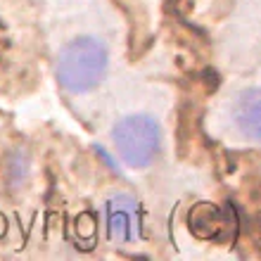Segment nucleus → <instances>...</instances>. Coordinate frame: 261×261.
Returning <instances> with one entry per match:
<instances>
[{"instance_id":"obj_4","label":"nucleus","mask_w":261,"mask_h":261,"mask_svg":"<svg viewBox=\"0 0 261 261\" xmlns=\"http://www.w3.org/2000/svg\"><path fill=\"white\" fill-rule=\"evenodd\" d=\"M235 124L245 136L261 143V88L245 90L235 105Z\"/></svg>"},{"instance_id":"obj_3","label":"nucleus","mask_w":261,"mask_h":261,"mask_svg":"<svg viewBox=\"0 0 261 261\" xmlns=\"http://www.w3.org/2000/svg\"><path fill=\"white\" fill-rule=\"evenodd\" d=\"M107 235L112 242H133L140 238V206L128 195H117L105 204Z\"/></svg>"},{"instance_id":"obj_2","label":"nucleus","mask_w":261,"mask_h":261,"mask_svg":"<svg viewBox=\"0 0 261 261\" xmlns=\"http://www.w3.org/2000/svg\"><path fill=\"white\" fill-rule=\"evenodd\" d=\"M114 145L133 169H145L159 150V124L147 114H133L114 126Z\"/></svg>"},{"instance_id":"obj_5","label":"nucleus","mask_w":261,"mask_h":261,"mask_svg":"<svg viewBox=\"0 0 261 261\" xmlns=\"http://www.w3.org/2000/svg\"><path fill=\"white\" fill-rule=\"evenodd\" d=\"M190 230H193L197 238H209V240H221L223 238V230H226V219L223 214L216 209V206L206 204H197L190 212Z\"/></svg>"},{"instance_id":"obj_1","label":"nucleus","mask_w":261,"mask_h":261,"mask_svg":"<svg viewBox=\"0 0 261 261\" xmlns=\"http://www.w3.org/2000/svg\"><path fill=\"white\" fill-rule=\"evenodd\" d=\"M107 48L97 38L83 36L62 50L57 62V81L69 93H88L105 79Z\"/></svg>"}]
</instances>
